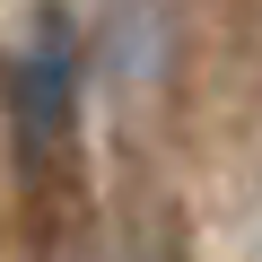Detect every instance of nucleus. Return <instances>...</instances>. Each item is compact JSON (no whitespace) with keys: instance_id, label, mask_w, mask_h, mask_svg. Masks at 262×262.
Returning a JSON list of instances; mask_svg holds the SVG:
<instances>
[{"instance_id":"obj_1","label":"nucleus","mask_w":262,"mask_h":262,"mask_svg":"<svg viewBox=\"0 0 262 262\" xmlns=\"http://www.w3.org/2000/svg\"><path fill=\"white\" fill-rule=\"evenodd\" d=\"M9 122H18L27 166H44V158L70 140V44H61V27H44V35L9 61Z\"/></svg>"},{"instance_id":"obj_2","label":"nucleus","mask_w":262,"mask_h":262,"mask_svg":"<svg viewBox=\"0 0 262 262\" xmlns=\"http://www.w3.org/2000/svg\"><path fill=\"white\" fill-rule=\"evenodd\" d=\"M79 262H166V253L140 236H105V245H79Z\"/></svg>"}]
</instances>
